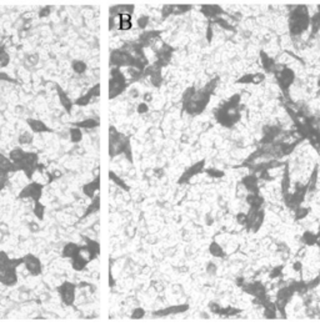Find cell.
<instances>
[{"label": "cell", "instance_id": "cell-1", "mask_svg": "<svg viewBox=\"0 0 320 327\" xmlns=\"http://www.w3.org/2000/svg\"><path fill=\"white\" fill-rule=\"evenodd\" d=\"M305 8H298V11L291 15V24H290V30L294 35L301 34L309 25V16L304 11Z\"/></svg>", "mask_w": 320, "mask_h": 327}, {"label": "cell", "instance_id": "cell-2", "mask_svg": "<svg viewBox=\"0 0 320 327\" xmlns=\"http://www.w3.org/2000/svg\"><path fill=\"white\" fill-rule=\"evenodd\" d=\"M43 194V186L39 182H31L29 185H26L19 195L20 199H30L35 202L39 201V199L42 197Z\"/></svg>", "mask_w": 320, "mask_h": 327}, {"label": "cell", "instance_id": "cell-3", "mask_svg": "<svg viewBox=\"0 0 320 327\" xmlns=\"http://www.w3.org/2000/svg\"><path fill=\"white\" fill-rule=\"evenodd\" d=\"M0 282L8 286L16 283V267L0 264Z\"/></svg>", "mask_w": 320, "mask_h": 327}, {"label": "cell", "instance_id": "cell-4", "mask_svg": "<svg viewBox=\"0 0 320 327\" xmlns=\"http://www.w3.org/2000/svg\"><path fill=\"white\" fill-rule=\"evenodd\" d=\"M59 295L65 305H73L75 301V285L71 282H64L58 289Z\"/></svg>", "mask_w": 320, "mask_h": 327}, {"label": "cell", "instance_id": "cell-5", "mask_svg": "<svg viewBox=\"0 0 320 327\" xmlns=\"http://www.w3.org/2000/svg\"><path fill=\"white\" fill-rule=\"evenodd\" d=\"M23 264L25 265L26 270H28L31 275L36 276L42 274V264H40L39 258L33 256V255H26L23 258Z\"/></svg>", "mask_w": 320, "mask_h": 327}, {"label": "cell", "instance_id": "cell-6", "mask_svg": "<svg viewBox=\"0 0 320 327\" xmlns=\"http://www.w3.org/2000/svg\"><path fill=\"white\" fill-rule=\"evenodd\" d=\"M278 80L280 83V86L283 89H288L295 80V75L293 73V70H290L289 67H284V69L280 70V73L278 74Z\"/></svg>", "mask_w": 320, "mask_h": 327}, {"label": "cell", "instance_id": "cell-7", "mask_svg": "<svg viewBox=\"0 0 320 327\" xmlns=\"http://www.w3.org/2000/svg\"><path fill=\"white\" fill-rule=\"evenodd\" d=\"M28 125H29L31 132H35V134H43V132L49 131V128L46 126V124H44L43 121L36 120V119H29Z\"/></svg>", "mask_w": 320, "mask_h": 327}, {"label": "cell", "instance_id": "cell-8", "mask_svg": "<svg viewBox=\"0 0 320 327\" xmlns=\"http://www.w3.org/2000/svg\"><path fill=\"white\" fill-rule=\"evenodd\" d=\"M99 187H100V179H99V176L96 178V180L94 181H91L89 184H86L83 189V191L84 194L90 197V199H94L95 197V191H99Z\"/></svg>", "mask_w": 320, "mask_h": 327}, {"label": "cell", "instance_id": "cell-9", "mask_svg": "<svg viewBox=\"0 0 320 327\" xmlns=\"http://www.w3.org/2000/svg\"><path fill=\"white\" fill-rule=\"evenodd\" d=\"M79 250H80V247L76 243H73V242L66 243L63 249V256L66 258H73L79 253Z\"/></svg>", "mask_w": 320, "mask_h": 327}, {"label": "cell", "instance_id": "cell-10", "mask_svg": "<svg viewBox=\"0 0 320 327\" xmlns=\"http://www.w3.org/2000/svg\"><path fill=\"white\" fill-rule=\"evenodd\" d=\"M75 125L78 128H83V129L90 130V129H95V128L99 126V120H95L93 117H88V119H84L82 121H78Z\"/></svg>", "mask_w": 320, "mask_h": 327}, {"label": "cell", "instance_id": "cell-11", "mask_svg": "<svg viewBox=\"0 0 320 327\" xmlns=\"http://www.w3.org/2000/svg\"><path fill=\"white\" fill-rule=\"evenodd\" d=\"M202 169H203V162H199V164H195L194 166H191L188 171H186L184 175H183V178H181V180H180V182H183L184 180L185 181H188L189 179H191L194 175H196L198 172H200L202 171Z\"/></svg>", "mask_w": 320, "mask_h": 327}, {"label": "cell", "instance_id": "cell-12", "mask_svg": "<svg viewBox=\"0 0 320 327\" xmlns=\"http://www.w3.org/2000/svg\"><path fill=\"white\" fill-rule=\"evenodd\" d=\"M73 260V267H74V270H76V271H82V270H84L85 268V266L88 265V260H85V258L80 255V253H78L75 257H73L71 258Z\"/></svg>", "mask_w": 320, "mask_h": 327}, {"label": "cell", "instance_id": "cell-13", "mask_svg": "<svg viewBox=\"0 0 320 327\" xmlns=\"http://www.w3.org/2000/svg\"><path fill=\"white\" fill-rule=\"evenodd\" d=\"M209 251H210V253H211L213 256H215V257H224V256H225L224 247L221 246L220 243H218V242H213V243H210Z\"/></svg>", "mask_w": 320, "mask_h": 327}, {"label": "cell", "instance_id": "cell-14", "mask_svg": "<svg viewBox=\"0 0 320 327\" xmlns=\"http://www.w3.org/2000/svg\"><path fill=\"white\" fill-rule=\"evenodd\" d=\"M69 136H70V140L73 141V142H80L83 140V131L80 130V128H78V126H75V128H73V129H70L69 130Z\"/></svg>", "mask_w": 320, "mask_h": 327}, {"label": "cell", "instance_id": "cell-15", "mask_svg": "<svg viewBox=\"0 0 320 327\" xmlns=\"http://www.w3.org/2000/svg\"><path fill=\"white\" fill-rule=\"evenodd\" d=\"M318 235H315L311 231H306V232L303 235V242L309 245V246H313V245L318 243Z\"/></svg>", "mask_w": 320, "mask_h": 327}, {"label": "cell", "instance_id": "cell-16", "mask_svg": "<svg viewBox=\"0 0 320 327\" xmlns=\"http://www.w3.org/2000/svg\"><path fill=\"white\" fill-rule=\"evenodd\" d=\"M34 141L33 132L30 131H24L19 135V144L20 145H30Z\"/></svg>", "mask_w": 320, "mask_h": 327}, {"label": "cell", "instance_id": "cell-17", "mask_svg": "<svg viewBox=\"0 0 320 327\" xmlns=\"http://www.w3.org/2000/svg\"><path fill=\"white\" fill-rule=\"evenodd\" d=\"M73 70L79 74V75H83L85 71H86V64L84 61H80V60H75L73 63Z\"/></svg>", "mask_w": 320, "mask_h": 327}, {"label": "cell", "instance_id": "cell-18", "mask_svg": "<svg viewBox=\"0 0 320 327\" xmlns=\"http://www.w3.org/2000/svg\"><path fill=\"white\" fill-rule=\"evenodd\" d=\"M110 179H111V180H113V181H114V182H115L118 186H120V187H123V189L128 190V186L124 184V181H123V180H120V179H119V176H116V175H115L113 171L110 172Z\"/></svg>", "mask_w": 320, "mask_h": 327}, {"label": "cell", "instance_id": "cell-19", "mask_svg": "<svg viewBox=\"0 0 320 327\" xmlns=\"http://www.w3.org/2000/svg\"><path fill=\"white\" fill-rule=\"evenodd\" d=\"M34 212L35 215L39 217V219H43V212H44V206L40 205V202H35V206H34Z\"/></svg>", "mask_w": 320, "mask_h": 327}, {"label": "cell", "instance_id": "cell-20", "mask_svg": "<svg viewBox=\"0 0 320 327\" xmlns=\"http://www.w3.org/2000/svg\"><path fill=\"white\" fill-rule=\"evenodd\" d=\"M118 28L122 31H128L133 28V24H131V21H122V23L118 24Z\"/></svg>", "mask_w": 320, "mask_h": 327}, {"label": "cell", "instance_id": "cell-21", "mask_svg": "<svg viewBox=\"0 0 320 327\" xmlns=\"http://www.w3.org/2000/svg\"><path fill=\"white\" fill-rule=\"evenodd\" d=\"M26 61H28V64H30V65H36L38 61H39V56L36 55V54H29V55L26 56Z\"/></svg>", "mask_w": 320, "mask_h": 327}, {"label": "cell", "instance_id": "cell-22", "mask_svg": "<svg viewBox=\"0 0 320 327\" xmlns=\"http://www.w3.org/2000/svg\"><path fill=\"white\" fill-rule=\"evenodd\" d=\"M208 175L211 176V178H221L223 171L216 170V169H210V170H208Z\"/></svg>", "mask_w": 320, "mask_h": 327}, {"label": "cell", "instance_id": "cell-23", "mask_svg": "<svg viewBox=\"0 0 320 327\" xmlns=\"http://www.w3.org/2000/svg\"><path fill=\"white\" fill-rule=\"evenodd\" d=\"M136 111L139 114H145L146 111H148V105H146V102H141L136 106Z\"/></svg>", "mask_w": 320, "mask_h": 327}, {"label": "cell", "instance_id": "cell-24", "mask_svg": "<svg viewBox=\"0 0 320 327\" xmlns=\"http://www.w3.org/2000/svg\"><path fill=\"white\" fill-rule=\"evenodd\" d=\"M148 23H149V18H148V16H141V18H139V20H138L139 28H145V26L148 25Z\"/></svg>", "mask_w": 320, "mask_h": 327}, {"label": "cell", "instance_id": "cell-25", "mask_svg": "<svg viewBox=\"0 0 320 327\" xmlns=\"http://www.w3.org/2000/svg\"><path fill=\"white\" fill-rule=\"evenodd\" d=\"M134 315H133V318H143L144 317V310H141V308H135L134 310Z\"/></svg>", "mask_w": 320, "mask_h": 327}, {"label": "cell", "instance_id": "cell-26", "mask_svg": "<svg viewBox=\"0 0 320 327\" xmlns=\"http://www.w3.org/2000/svg\"><path fill=\"white\" fill-rule=\"evenodd\" d=\"M301 268H303V264H301L300 261H295L294 264H293V270H294V271L300 272V271H301Z\"/></svg>", "mask_w": 320, "mask_h": 327}, {"label": "cell", "instance_id": "cell-27", "mask_svg": "<svg viewBox=\"0 0 320 327\" xmlns=\"http://www.w3.org/2000/svg\"><path fill=\"white\" fill-rule=\"evenodd\" d=\"M3 157H4V155H2V154H0V161L3 160Z\"/></svg>", "mask_w": 320, "mask_h": 327}, {"label": "cell", "instance_id": "cell-28", "mask_svg": "<svg viewBox=\"0 0 320 327\" xmlns=\"http://www.w3.org/2000/svg\"><path fill=\"white\" fill-rule=\"evenodd\" d=\"M318 86H319V88H320V79H319V80H318Z\"/></svg>", "mask_w": 320, "mask_h": 327}]
</instances>
